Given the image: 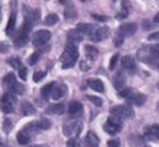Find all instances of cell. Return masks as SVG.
Returning <instances> with one entry per match:
<instances>
[{"instance_id": "8", "label": "cell", "mask_w": 159, "mask_h": 147, "mask_svg": "<svg viewBox=\"0 0 159 147\" xmlns=\"http://www.w3.org/2000/svg\"><path fill=\"white\" fill-rule=\"evenodd\" d=\"M135 31H137V24L126 23V24H122V25L118 28V35H121L122 37H127V36L134 35Z\"/></svg>"}, {"instance_id": "47", "label": "cell", "mask_w": 159, "mask_h": 147, "mask_svg": "<svg viewBox=\"0 0 159 147\" xmlns=\"http://www.w3.org/2000/svg\"><path fill=\"white\" fill-rule=\"evenodd\" d=\"M92 16L96 19V20H102V21H105L106 19H107L106 16H102V15H92Z\"/></svg>"}, {"instance_id": "54", "label": "cell", "mask_w": 159, "mask_h": 147, "mask_svg": "<svg viewBox=\"0 0 159 147\" xmlns=\"http://www.w3.org/2000/svg\"><path fill=\"white\" fill-rule=\"evenodd\" d=\"M2 147H4V145H2Z\"/></svg>"}, {"instance_id": "7", "label": "cell", "mask_w": 159, "mask_h": 147, "mask_svg": "<svg viewBox=\"0 0 159 147\" xmlns=\"http://www.w3.org/2000/svg\"><path fill=\"white\" fill-rule=\"evenodd\" d=\"M23 9H24V15H25L27 21H29L31 24L39 23V20H40V11L39 9H32L27 6H23Z\"/></svg>"}, {"instance_id": "5", "label": "cell", "mask_w": 159, "mask_h": 147, "mask_svg": "<svg viewBox=\"0 0 159 147\" xmlns=\"http://www.w3.org/2000/svg\"><path fill=\"white\" fill-rule=\"evenodd\" d=\"M51 32L49 31H45V29H40V31H37L36 33H34L33 36V45L36 47H43L45 45V44L51 40Z\"/></svg>"}, {"instance_id": "48", "label": "cell", "mask_w": 159, "mask_h": 147, "mask_svg": "<svg viewBox=\"0 0 159 147\" xmlns=\"http://www.w3.org/2000/svg\"><path fill=\"white\" fill-rule=\"evenodd\" d=\"M154 23L158 24V25H159V12L155 15V17H154Z\"/></svg>"}, {"instance_id": "1", "label": "cell", "mask_w": 159, "mask_h": 147, "mask_svg": "<svg viewBox=\"0 0 159 147\" xmlns=\"http://www.w3.org/2000/svg\"><path fill=\"white\" fill-rule=\"evenodd\" d=\"M78 58V51H77V47L74 45L73 42H68L65 49H64V53H62V68L64 69H68V68H72L74 64H76Z\"/></svg>"}, {"instance_id": "9", "label": "cell", "mask_w": 159, "mask_h": 147, "mask_svg": "<svg viewBox=\"0 0 159 147\" xmlns=\"http://www.w3.org/2000/svg\"><path fill=\"white\" fill-rule=\"evenodd\" d=\"M68 114L70 115L72 118H78V117L82 114V105L77 101L70 102L68 106Z\"/></svg>"}, {"instance_id": "15", "label": "cell", "mask_w": 159, "mask_h": 147, "mask_svg": "<svg viewBox=\"0 0 159 147\" xmlns=\"http://www.w3.org/2000/svg\"><path fill=\"white\" fill-rule=\"evenodd\" d=\"M68 40L69 42H80L84 40V35L81 32L78 31V29H72V31L68 32Z\"/></svg>"}, {"instance_id": "13", "label": "cell", "mask_w": 159, "mask_h": 147, "mask_svg": "<svg viewBox=\"0 0 159 147\" xmlns=\"http://www.w3.org/2000/svg\"><path fill=\"white\" fill-rule=\"evenodd\" d=\"M130 2L129 0H122V8H121V12L117 13V19L118 20H121V19H126L129 16V13H130Z\"/></svg>"}, {"instance_id": "49", "label": "cell", "mask_w": 159, "mask_h": 147, "mask_svg": "<svg viewBox=\"0 0 159 147\" xmlns=\"http://www.w3.org/2000/svg\"><path fill=\"white\" fill-rule=\"evenodd\" d=\"M143 27H145V28H150V24H148V20H145V21H143Z\"/></svg>"}, {"instance_id": "27", "label": "cell", "mask_w": 159, "mask_h": 147, "mask_svg": "<svg viewBox=\"0 0 159 147\" xmlns=\"http://www.w3.org/2000/svg\"><path fill=\"white\" fill-rule=\"evenodd\" d=\"M15 101H16V96L12 94L11 91H7L4 93L3 97H2V104H15Z\"/></svg>"}, {"instance_id": "55", "label": "cell", "mask_w": 159, "mask_h": 147, "mask_svg": "<svg viewBox=\"0 0 159 147\" xmlns=\"http://www.w3.org/2000/svg\"><path fill=\"white\" fill-rule=\"evenodd\" d=\"M147 147H150V146H147Z\"/></svg>"}, {"instance_id": "22", "label": "cell", "mask_w": 159, "mask_h": 147, "mask_svg": "<svg viewBox=\"0 0 159 147\" xmlns=\"http://www.w3.org/2000/svg\"><path fill=\"white\" fill-rule=\"evenodd\" d=\"M89 86L92 87L93 90H96V91H103L105 90V86H103V82L101 80H90L89 81Z\"/></svg>"}, {"instance_id": "26", "label": "cell", "mask_w": 159, "mask_h": 147, "mask_svg": "<svg viewBox=\"0 0 159 147\" xmlns=\"http://www.w3.org/2000/svg\"><path fill=\"white\" fill-rule=\"evenodd\" d=\"M85 53H86V57L93 60V58H96L98 56V49L93 45H86L85 47Z\"/></svg>"}, {"instance_id": "41", "label": "cell", "mask_w": 159, "mask_h": 147, "mask_svg": "<svg viewBox=\"0 0 159 147\" xmlns=\"http://www.w3.org/2000/svg\"><path fill=\"white\" fill-rule=\"evenodd\" d=\"M44 77H45V73H44V72H36V73H34V76H33V81L39 82V81H41Z\"/></svg>"}, {"instance_id": "37", "label": "cell", "mask_w": 159, "mask_h": 147, "mask_svg": "<svg viewBox=\"0 0 159 147\" xmlns=\"http://www.w3.org/2000/svg\"><path fill=\"white\" fill-rule=\"evenodd\" d=\"M12 129V123H11V121H9L8 118L7 119H4L3 122V130H4V133H9Z\"/></svg>"}, {"instance_id": "17", "label": "cell", "mask_w": 159, "mask_h": 147, "mask_svg": "<svg viewBox=\"0 0 159 147\" xmlns=\"http://www.w3.org/2000/svg\"><path fill=\"white\" fill-rule=\"evenodd\" d=\"M85 143L88 147H97L98 143H99V139H98V136L92 133V131H89V133L86 134V138H85Z\"/></svg>"}, {"instance_id": "45", "label": "cell", "mask_w": 159, "mask_h": 147, "mask_svg": "<svg viewBox=\"0 0 159 147\" xmlns=\"http://www.w3.org/2000/svg\"><path fill=\"white\" fill-rule=\"evenodd\" d=\"M118 55H114L113 57H111V60H110V68H111V69H113V68L114 66H116V64H117V60H118Z\"/></svg>"}, {"instance_id": "30", "label": "cell", "mask_w": 159, "mask_h": 147, "mask_svg": "<svg viewBox=\"0 0 159 147\" xmlns=\"http://www.w3.org/2000/svg\"><path fill=\"white\" fill-rule=\"evenodd\" d=\"M15 15H11V17H9L8 20V25L6 27V33L7 35H11V33L13 32V28H15Z\"/></svg>"}, {"instance_id": "11", "label": "cell", "mask_w": 159, "mask_h": 147, "mask_svg": "<svg viewBox=\"0 0 159 147\" xmlns=\"http://www.w3.org/2000/svg\"><path fill=\"white\" fill-rule=\"evenodd\" d=\"M113 84H114V87H116L117 90H119V91L125 90L126 89V77H125V74L117 73L113 78Z\"/></svg>"}, {"instance_id": "18", "label": "cell", "mask_w": 159, "mask_h": 147, "mask_svg": "<svg viewBox=\"0 0 159 147\" xmlns=\"http://www.w3.org/2000/svg\"><path fill=\"white\" fill-rule=\"evenodd\" d=\"M20 109H21L23 115H32L36 113V109H34V106L31 104V102H23L21 106H20Z\"/></svg>"}, {"instance_id": "38", "label": "cell", "mask_w": 159, "mask_h": 147, "mask_svg": "<svg viewBox=\"0 0 159 147\" xmlns=\"http://www.w3.org/2000/svg\"><path fill=\"white\" fill-rule=\"evenodd\" d=\"M2 110H3V113H6V114H9V113L13 111V106H12V104H2Z\"/></svg>"}, {"instance_id": "28", "label": "cell", "mask_w": 159, "mask_h": 147, "mask_svg": "<svg viewBox=\"0 0 159 147\" xmlns=\"http://www.w3.org/2000/svg\"><path fill=\"white\" fill-rule=\"evenodd\" d=\"M119 129H121V127L113 125L111 122H109V121L106 122L105 125H103V130H105L106 133H109V134H116V133H118V131H119Z\"/></svg>"}, {"instance_id": "50", "label": "cell", "mask_w": 159, "mask_h": 147, "mask_svg": "<svg viewBox=\"0 0 159 147\" xmlns=\"http://www.w3.org/2000/svg\"><path fill=\"white\" fill-rule=\"evenodd\" d=\"M34 147H49V146H47V145H39V146H34Z\"/></svg>"}, {"instance_id": "4", "label": "cell", "mask_w": 159, "mask_h": 147, "mask_svg": "<svg viewBox=\"0 0 159 147\" xmlns=\"http://www.w3.org/2000/svg\"><path fill=\"white\" fill-rule=\"evenodd\" d=\"M111 115H116L121 119H129V118H133L134 117V110L133 107L127 106V105H117L114 106L113 109L110 110Z\"/></svg>"}, {"instance_id": "20", "label": "cell", "mask_w": 159, "mask_h": 147, "mask_svg": "<svg viewBox=\"0 0 159 147\" xmlns=\"http://www.w3.org/2000/svg\"><path fill=\"white\" fill-rule=\"evenodd\" d=\"M17 140L20 145H28L29 140H31V135H29L28 131L21 130V131H19V134H17Z\"/></svg>"}, {"instance_id": "23", "label": "cell", "mask_w": 159, "mask_h": 147, "mask_svg": "<svg viewBox=\"0 0 159 147\" xmlns=\"http://www.w3.org/2000/svg\"><path fill=\"white\" fill-rule=\"evenodd\" d=\"M76 16H77L76 8H74V6L70 2H68L66 3V8H65V17L66 19H74Z\"/></svg>"}, {"instance_id": "34", "label": "cell", "mask_w": 159, "mask_h": 147, "mask_svg": "<svg viewBox=\"0 0 159 147\" xmlns=\"http://www.w3.org/2000/svg\"><path fill=\"white\" fill-rule=\"evenodd\" d=\"M80 68H81L82 70H89L92 68V60H90V58L81 60V61H80Z\"/></svg>"}, {"instance_id": "32", "label": "cell", "mask_w": 159, "mask_h": 147, "mask_svg": "<svg viewBox=\"0 0 159 147\" xmlns=\"http://www.w3.org/2000/svg\"><path fill=\"white\" fill-rule=\"evenodd\" d=\"M3 82H4V84H6V85L11 86V85H13L15 82H16V76L12 74V73H8V74H7L6 77H4Z\"/></svg>"}, {"instance_id": "6", "label": "cell", "mask_w": 159, "mask_h": 147, "mask_svg": "<svg viewBox=\"0 0 159 147\" xmlns=\"http://www.w3.org/2000/svg\"><path fill=\"white\" fill-rule=\"evenodd\" d=\"M109 36V28L107 27H98L96 29H93V32L89 35V38L93 42L102 41Z\"/></svg>"}, {"instance_id": "19", "label": "cell", "mask_w": 159, "mask_h": 147, "mask_svg": "<svg viewBox=\"0 0 159 147\" xmlns=\"http://www.w3.org/2000/svg\"><path fill=\"white\" fill-rule=\"evenodd\" d=\"M64 110H65V105L62 104H56V105H51L48 106V109L45 110L47 114H61V113H64Z\"/></svg>"}, {"instance_id": "16", "label": "cell", "mask_w": 159, "mask_h": 147, "mask_svg": "<svg viewBox=\"0 0 159 147\" xmlns=\"http://www.w3.org/2000/svg\"><path fill=\"white\" fill-rule=\"evenodd\" d=\"M65 91H66V86L65 85H62V84H60L56 86H54V89H53V93H52V98L53 100H60V98H62L64 96H65Z\"/></svg>"}, {"instance_id": "46", "label": "cell", "mask_w": 159, "mask_h": 147, "mask_svg": "<svg viewBox=\"0 0 159 147\" xmlns=\"http://www.w3.org/2000/svg\"><path fill=\"white\" fill-rule=\"evenodd\" d=\"M148 40H150V41H152V40H159V32L151 33V35L148 36Z\"/></svg>"}, {"instance_id": "44", "label": "cell", "mask_w": 159, "mask_h": 147, "mask_svg": "<svg viewBox=\"0 0 159 147\" xmlns=\"http://www.w3.org/2000/svg\"><path fill=\"white\" fill-rule=\"evenodd\" d=\"M114 42H116V47L122 45V44H123V37H122L121 35H118L116 38H114Z\"/></svg>"}, {"instance_id": "31", "label": "cell", "mask_w": 159, "mask_h": 147, "mask_svg": "<svg viewBox=\"0 0 159 147\" xmlns=\"http://www.w3.org/2000/svg\"><path fill=\"white\" fill-rule=\"evenodd\" d=\"M8 64L11 65L12 68H15V69H21V61H20V58H17V57H12V58H9L8 60Z\"/></svg>"}, {"instance_id": "42", "label": "cell", "mask_w": 159, "mask_h": 147, "mask_svg": "<svg viewBox=\"0 0 159 147\" xmlns=\"http://www.w3.org/2000/svg\"><path fill=\"white\" fill-rule=\"evenodd\" d=\"M19 77L21 78V80H27V68H21V69L19 70Z\"/></svg>"}, {"instance_id": "52", "label": "cell", "mask_w": 159, "mask_h": 147, "mask_svg": "<svg viewBox=\"0 0 159 147\" xmlns=\"http://www.w3.org/2000/svg\"><path fill=\"white\" fill-rule=\"evenodd\" d=\"M81 2H89V0H81Z\"/></svg>"}, {"instance_id": "14", "label": "cell", "mask_w": 159, "mask_h": 147, "mask_svg": "<svg viewBox=\"0 0 159 147\" xmlns=\"http://www.w3.org/2000/svg\"><path fill=\"white\" fill-rule=\"evenodd\" d=\"M129 104H133V105H137V106H141L146 102V96L143 94H139V93H133V96H130L127 98Z\"/></svg>"}, {"instance_id": "51", "label": "cell", "mask_w": 159, "mask_h": 147, "mask_svg": "<svg viewBox=\"0 0 159 147\" xmlns=\"http://www.w3.org/2000/svg\"><path fill=\"white\" fill-rule=\"evenodd\" d=\"M157 68H158V70H159V61L157 62Z\"/></svg>"}, {"instance_id": "53", "label": "cell", "mask_w": 159, "mask_h": 147, "mask_svg": "<svg viewBox=\"0 0 159 147\" xmlns=\"http://www.w3.org/2000/svg\"><path fill=\"white\" fill-rule=\"evenodd\" d=\"M158 89H159V82H158Z\"/></svg>"}, {"instance_id": "40", "label": "cell", "mask_w": 159, "mask_h": 147, "mask_svg": "<svg viewBox=\"0 0 159 147\" xmlns=\"http://www.w3.org/2000/svg\"><path fill=\"white\" fill-rule=\"evenodd\" d=\"M68 147H80V142L77 138H70L68 140V143H66Z\"/></svg>"}, {"instance_id": "10", "label": "cell", "mask_w": 159, "mask_h": 147, "mask_svg": "<svg viewBox=\"0 0 159 147\" xmlns=\"http://www.w3.org/2000/svg\"><path fill=\"white\" fill-rule=\"evenodd\" d=\"M145 138L148 140L159 142V125H152L145 131Z\"/></svg>"}, {"instance_id": "43", "label": "cell", "mask_w": 159, "mask_h": 147, "mask_svg": "<svg viewBox=\"0 0 159 147\" xmlns=\"http://www.w3.org/2000/svg\"><path fill=\"white\" fill-rule=\"evenodd\" d=\"M109 147H119V140L118 139H110L107 142Z\"/></svg>"}, {"instance_id": "24", "label": "cell", "mask_w": 159, "mask_h": 147, "mask_svg": "<svg viewBox=\"0 0 159 147\" xmlns=\"http://www.w3.org/2000/svg\"><path fill=\"white\" fill-rule=\"evenodd\" d=\"M77 29L82 33V35H85V33L90 35V33L93 32V25H90V24H86V23H78L77 24Z\"/></svg>"}, {"instance_id": "29", "label": "cell", "mask_w": 159, "mask_h": 147, "mask_svg": "<svg viewBox=\"0 0 159 147\" xmlns=\"http://www.w3.org/2000/svg\"><path fill=\"white\" fill-rule=\"evenodd\" d=\"M58 21V16L56 13H49L48 16L45 17V20H44V24L45 25H48V27H51V25H54Z\"/></svg>"}, {"instance_id": "39", "label": "cell", "mask_w": 159, "mask_h": 147, "mask_svg": "<svg viewBox=\"0 0 159 147\" xmlns=\"http://www.w3.org/2000/svg\"><path fill=\"white\" fill-rule=\"evenodd\" d=\"M133 90L131 89H125V90H122V91H119V97H121V98H126V100H127V98L129 97H130V96H133Z\"/></svg>"}, {"instance_id": "35", "label": "cell", "mask_w": 159, "mask_h": 147, "mask_svg": "<svg viewBox=\"0 0 159 147\" xmlns=\"http://www.w3.org/2000/svg\"><path fill=\"white\" fill-rule=\"evenodd\" d=\"M86 98L90 102H93L94 106H98V107H101L102 106V100L99 97H96V96H86Z\"/></svg>"}, {"instance_id": "25", "label": "cell", "mask_w": 159, "mask_h": 147, "mask_svg": "<svg viewBox=\"0 0 159 147\" xmlns=\"http://www.w3.org/2000/svg\"><path fill=\"white\" fill-rule=\"evenodd\" d=\"M8 91H11L12 94H15V96L21 94V93L24 91V85L23 84H19V82H15L13 85L8 86Z\"/></svg>"}, {"instance_id": "3", "label": "cell", "mask_w": 159, "mask_h": 147, "mask_svg": "<svg viewBox=\"0 0 159 147\" xmlns=\"http://www.w3.org/2000/svg\"><path fill=\"white\" fill-rule=\"evenodd\" d=\"M82 130V122L78 121V119H74V121H70L69 123H65L64 125V134L66 136H70V138H76V136L80 135Z\"/></svg>"}, {"instance_id": "21", "label": "cell", "mask_w": 159, "mask_h": 147, "mask_svg": "<svg viewBox=\"0 0 159 147\" xmlns=\"http://www.w3.org/2000/svg\"><path fill=\"white\" fill-rule=\"evenodd\" d=\"M54 86H56V82H49V84H47V85L41 89V96L45 98V100H47L49 96H52Z\"/></svg>"}, {"instance_id": "2", "label": "cell", "mask_w": 159, "mask_h": 147, "mask_svg": "<svg viewBox=\"0 0 159 147\" xmlns=\"http://www.w3.org/2000/svg\"><path fill=\"white\" fill-rule=\"evenodd\" d=\"M33 24H31L29 21H24V24L21 25V28L19 29V32L16 33V37H15V45L16 47H24L28 41V33L31 31Z\"/></svg>"}, {"instance_id": "36", "label": "cell", "mask_w": 159, "mask_h": 147, "mask_svg": "<svg viewBox=\"0 0 159 147\" xmlns=\"http://www.w3.org/2000/svg\"><path fill=\"white\" fill-rule=\"evenodd\" d=\"M39 58H40V52H39V51H37V52H33L32 56L29 57V64H31V65H34V64H37Z\"/></svg>"}, {"instance_id": "33", "label": "cell", "mask_w": 159, "mask_h": 147, "mask_svg": "<svg viewBox=\"0 0 159 147\" xmlns=\"http://www.w3.org/2000/svg\"><path fill=\"white\" fill-rule=\"evenodd\" d=\"M51 126H52V122L49 121V119H47V118L39 121V127H40V130H48Z\"/></svg>"}, {"instance_id": "12", "label": "cell", "mask_w": 159, "mask_h": 147, "mask_svg": "<svg viewBox=\"0 0 159 147\" xmlns=\"http://www.w3.org/2000/svg\"><path fill=\"white\" fill-rule=\"evenodd\" d=\"M121 65H122L123 69L127 70V72H134V70H135V61H134V58L130 57V56L122 57Z\"/></svg>"}]
</instances>
